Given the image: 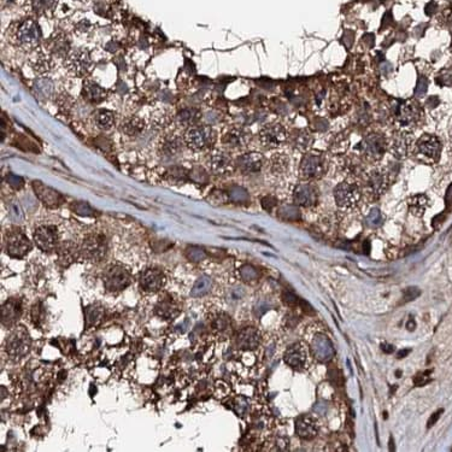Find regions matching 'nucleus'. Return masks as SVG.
<instances>
[{
  "label": "nucleus",
  "instance_id": "6ab92c4d",
  "mask_svg": "<svg viewBox=\"0 0 452 452\" xmlns=\"http://www.w3.org/2000/svg\"><path fill=\"white\" fill-rule=\"evenodd\" d=\"M293 200L298 206H304V208L314 206L319 200V193H317L316 187L310 184L298 185L293 192Z\"/></svg>",
  "mask_w": 452,
  "mask_h": 452
},
{
  "label": "nucleus",
  "instance_id": "37998d69",
  "mask_svg": "<svg viewBox=\"0 0 452 452\" xmlns=\"http://www.w3.org/2000/svg\"><path fill=\"white\" fill-rule=\"evenodd\" d=\"M280 215H281L284 219L291 221H295L300 217L299 210H298L297 206L293 205H285L284 208L280 210Z\"/></svg>",
  "mask_w": 452,
  "mask_h": 452
},
{
  "label": "nucleus",
  "instance_id": "680f3d73",
  "mask_svg": "<svg viewBox=\"0 0 452 452\" xmlns=\"http://www.w3.org/2000/svg\"><path fill=\"white\" fill-rule=\"evenodd\" d=\"M409 354H410V350H406V349L400 350V351H398V352H397V357H398V358H399V359H402V358H404L405 356H408Z\"/></svg>",
  "mask_w": 452,
  "mask_h": 452
},
{
  "label": "nucleus",
  "instance_id": "0eeeda50",
  "mask_svg": "<svg viewBox=\"0 0 452 452\" xmlns=\"http://www.w3.org/2000/svg\"><path fill=\"white\" fill-rule=\"evenodd\" d=\"M223 149L228 152H239L247 147L250 142L249 131L244 128L233 127L229 128L221 138Z\"/></svg>",
  "mask_w": 452,
  "mask_h": 452
},
{
  "label": "nucleus",
  "instance_id": "f8f14e48",
  "mask_svg": "<svg viewBox=\"0 0 452 452\" xmlns=\"http://www.w3.org/2000/svg\"><path fill=\"white\" fill-rule=\"evenodd\" d=\"M300 175L303 179H317L324 173L323 158L315 152H308L300 162Z\"/></svg>",
  "mask_w": 452,
  "mask_h": 452
},
{
  "label": "nucleus",
  "instance_id": "2eb2a0df",
  "mask_svg": "<svg viewBox=\"0 0 452 452\" xmlns=\"http://www.w3.org/2000/svg\"><path fill=\"white\" fill-rule=\"evenodd\" d=\"M311 352L314 357L320 362H328L333 358L335 351L332 341L324 334H317L311 341Z\"/></svg>",
  "mask_w": 452,
  "mask_h": 452
},
{
  "label": "nucleus",
  "instance_id": "864d4df0",
  "mask_svg": "<svg viewBox=\"0 0 452 452\" xmlns=\"http://www.w3.org/2000/svg\"><path fill=\"white\" fill-rule=\"evenodd\" d=\"M234 410L236 411L238 415H244L245 411L247 410V403L244 398H238L234 400Z\"/></svg>",
  "mask_w": 452,
  "mask_h": 452
},
{
  "label": "nucleus",
  "instance_id": "bf43d9fd",
  "mask_svg": "<svg viewBox=\"0 0 452 452\" xmlns=\"http://www.w3.org/2000/svg\"><path fill=\"white\" fill-rule=\"evenodd\" d=\"M446 204L449 206H452V185L450 186L448 191V194H446Z\"/></svg>",
  "mask_w": 452,
  "mask_h": 452
},
{
  "label": "nucleus",
  "instance_id": "f257e3e1",
  "mask_svg": "<svg viewBox=\"0 0 452 452\" xmlns=\"http://www.w3.org/2000/svg\"><path fill=\"white\" fill-rule=\"evenodd\" d=\"M217 139V134L211 126L194 125L185 130V145L195 152L211 151Z\"/></svg>",
  "mask_w": 452,
  "mask_h": 452
},
{
  "label": "nucleus",
  "instance_id": "7ed1b4c3",
  "mask_svg": "<svg viewBox=\"0 0 452 452\" xmlns=\"http://www.w3.org/2000/svg\"><path fill=\"white\" fill-rule=\"evenodd\" d=\"M41 39L40 28L34 21H26L18 27L16 33V42L22 50L32 51L39 45Z\"/></svg>",
  "mask_w": 452,
  "mask_h": 452
},
{
  "label": "nucleus",
  "instance_id": "7c9ffc66",
  "mask_svg": "<svg viewBox=\"0 0 452 452\" xmlns=\"http://www.w3.org/2000/svg\"><path fill=\"white\" fill-rule=\"evenodd\" d=\"M411 141H413V139L405 131L397 134L393 142H392V152H393L395 157L404 158L408 155L409 150H410Z\"/></svg>",
  "mask_w": 452,
  "mask_h": 452
},
{
  "label": "nucleus",
  "instance_id": "f03ea898",
  "mask_svg": "<svg viewBox=\"0 0 452 452\" xmlns=\"http://www.w3.org/2000/svg\"><path fill=\"white\" fill-rule=\"evenodd\" d=\"M64 66L69 75L74 77L87 76L93 68V61L91 53L85 48H77L71 51L65 57Z\"/></svg>",
  "mask_w": 452,
  "mask_h": 452
},
{
  "label": "nucleus",
  "instance_id": "c9c22d12",
  "mask_svg": "<svg viewBox=\"0 0 452 452\" xmlns=\"http://www.w3.org/2000/svg\"><path fill=\"white\" fill-rule=\"evenodd\" d=\"M104 317V309L99 305H92L88 306L86 309L85 319H86V325L88 328L94 327V325L99 324L101 322Z\"/></svg>",
  "mask_w": 452,
  "mask_h": 452
},
{
  "label": "nucleus",
  "instance_id": "6e6d98bb",
  "mask_svg": "<svg viewBox=\"0 0 452 452\" xmlns=\"http://www.w3.org/2000/svg\"><path fill=\"white\" fill-rule=\"evenodd\" d=\"M443 413H444V409H440V410L435 411L434 414H432V416H430V418H429L428 422H427V427H428V428H430V427L434 426V424L437 423L438 421H439L441 414H443Z\"/></svg>",
  "mask_w": 452,
  "mask_h": 452
},
{
  "label": "nucleus",
  "instance_id": "8fccbe9b",
  "mask_svg": "<svg viewBox=\"0 0 452 452\" xmlns=\"http://www.w3.org/2000/svg\"><path fill=\"white\" fill-rule=\"evenodd\" d=\"M427 88H428V80H427L424 76H420L418 85H416V88H415V96L416 97L424 96L427 92Z\"/></svg>",
  "mask_w": 452,
  "mask_h": 452
},
{
  "label": "nucleus",
  "instance_id": "09e8293b",
  "mask_svg": "<svg viewBox=\"0 0 452 452\" xmlns=\"http://www.w3.org/2000/svg\"><path fill=\"white\" fill-rule=\"evenodd\" d=\"M421 294V291H420L418 287H408L403 293V298H402V303H409V301H413L414 299L419 297Z\"/></svg>",
  "mask_w": 452,
  "mask_h": 452
},
{
  "label": "nucleus",
  "instance_id": "de8ad7c7",
  "mask_svg": "<svg viewBox=\"0 0 452 452\" xmlns=\"http://www.w3.org/2000/svg\"><path fill=\"white\" fill-rule=\"evenodd\" d=\"M437 82L441 86H452V68L444 69L437 77Z\"/></svg>",
  "mask_w": 452,
  "mask_h": 452
},
{
  "label": "nucleus",
  "instance_id": "393cba45",
  "mask_svg": "<svg viewBox=\"0 0 452 452\" xmlns=\"http://www.w3.org/2000/svg\"><path fill=\"white\" fill-rule=\"evenodd\" d=\"M29 65L37 75H46L55 68V61L51 53L35 52L29 58Z\"/></svg>",
  "mask_w": 452,
  "mask_h": 452
},
{
  "label": "nucleus",
  "instance_id": "0e129e2a",
  "mask_svg": "<svg viewBox=\"0 0 452 452\" xmlns=\"http://www.w3.org/2000/svg\"><path fill=\"white\" fill-rule=\"evenodd\" d=\"M450 50H451V52H452V42H451V47H450Z\"/></svg>",
  "mask_w": 452,
  "mask_h": 452
},
{
  "label": "nucleus",
  "instance_id": "423d86ee",
  "mask_svg": "<svg viewBox=\"0 0 452 452\" xmlns=\"http://www.w3.org/2000/svg\"><path fill=\"white\" fill-rule=\"evenodd\" d=\"M31 349V336L24 327H18L6 340V351L12 357H22Z\"/></svg>",
  "mask_w": 452,
  "mask_h": 452
},
{
  "label": "nucleus",
  "instance_id": "13d9d810",
  "mask_svg": "<svg viewBox=\"0 0 452 452\" xmlns=\"http://www.w3.org/2000/svg\"><path fill=\"white\" fill-rule=\"evenodd\" d=\"M381 350H383L385 354H392V352H394L393 345H391V344H387V343L381 344Z\"/></svg>",
  "mask_w": 452,
  "mask_h": 452
},
{
  "label": "nucleus",
  "instance_id": "49530a36",
  "mask_svg": "<svg viewBox=\"0 0 452 452\" xmlns=\"http://www.w3.org/2000/svg\"><path fill=\"white\" fill-rule=\"evenodd\" d=\"M430 373H432V370H426L421 371L418 375H415V378H414V384H415V386L422 387L424 386V385L429 384L430 380H432V379H430Z\"/></svg>",
  "mask_w": 452,
  "mask_h": 452
},
{
  "label": "nucleus",
  "instance_id": "9b49d317",
  "mask_svg": "<svg viewBox=\"0 0 452 452\" xmlns=\"http://www.w3.org/2000/svg\"><path fill=\"white\" fill-rule=\"evenodd\" d=\"M80 250L87 259L100 260L106 254V240L101 234H91L83 240Z\"/></svg>",
  "mask_w": 452,
  "mask_h": 452
},
{
  "label": "nucleus",
  "instance_id": "f3484780",
  "mask_svg": "<svg viewBox=\"0 0 452 452\" xmlns=\"http://www.w3.org/2000/svg\"><path fill=\"white\" fill-rule=\"evenodd\" d=\"M421 107L418 101L409 100L397 105V120L400 125L411 126L421 117Z\"/></svg>",
  "mask_w": 452,
  "mask_h": 452
},
{
  "label": "nucleus",
  "instance_id": "412c9836",
  "mask_svg": "<svg viewBox=\"0 0 452 452\" xmlns=\"http://www.w3.org/2000/svg\"><path fill=\"white\" fill-rule=\"evenodd\" d=\"M387 184H388L387 174L383 170L375 169L368 174L367 180H365V188L373 197H380L386 191Z\"/></svg>",
  "mask_w": 452,
  "mask_h": 452
},
{
  "label": "nucleus",
  "instance_id": "ddd939ff",
  "mask_svg": "<svg viewBox=\"0 0 452 452\" xmlns=\"http://www.w3.org/2000/svg\"><path fill=\"white\" fill-rule=\"evenodd\" d=\"M6 249L7 254L12 257L21 258L28 254L29 250L32 249V244L29 239L22 232H11L6 236Z\"/></svg>",
  "mask_w": 452,
  "mask_h": 452
},
{
  "label": "nucleus",
  "instance_id": "4468645a",
  "mask_svg": "<svg viewBox=\"0 0 452 452\" xmlns=\"http://www.w3.org/2000/svg\"><path fill=\"white\" fill-rule=\"evenodd\" d=\"M34 240L40 250L45 252H50L57 246V229L51 226H42L35 229Z\"/></svg>",
  "mask_w": 452,
  "mask_h": 452
},
{
  "label": "nucleus",
  "instance_id": "4d7b16f0",
  "mask_svg": "<svg viewBox=\"0 0 452 452\" xmlns=\"http://www.w3.org/2000/svg\"><path fill=\"white\" fill-rule=\"evenodd\" d=\"M275 204H276V199L273 197H265L262 200V205L265 210H271L274 206H275Z\"/></svg>",
  "mask_w": 452,
  "mask_h": 452
},
{
  "label": "nucleus",
  "instance_id": "20e7f679",
  "mask_svg": "<svg viewBox=\"0 0 452 452\" xmlns=\"http://www.w3.org/2000/svg\"><path fill=\"white\" fill-rule=\"evenodd\" d=\"M334 198L338 206L343 209H352L359 203L360 190L358 185L345 181L338 185L334 190Z\"/></svg>",
  "mask_w": 452,
  "mask_h": 452
},
{
  "label": "nucleus",
  "instance_id": "dca6fc26",
  "mask_svg": "<svg viewBox=\"0 0 452 452\" xmlns=\"http://www.w3.org/2000/svg\"><path fill=\"white\" fill-rule=\"evenodd\" d=\"M264 157L259 152H245L236 158L235 165L243 174H255L262 169Z\"/></svg>",
  "mask_w": 452,
  "mask_h": 452
},
{
  "label": "nucleus",
  "instance_id": "a211bd4d",
  "mask_svg": "<svg viewBox=\"0 0 452 452\" xmlns=\"http://www.w3.org/2000/svg\"><path fill=\"white\" fill-rule=\"evenodd\" d=\"M418 152L421 156H423L427 160L435 162L439 160L440 157V151H441V144L440 140L434 135H426L421 136L418 141Z\"/></svg>",
  "mask_w": 452,
  "mask_h": 452
},
{
  "label": "nucleus",
  "instance_id": "a19ab883",
  "mask_svg": "<svg viewBox=\"0 0 452 452\" xmlns=\"http://www.w3.org/2000/svg\"><path fill=\"white\" fill-rule=\"evenodd\" d=\"M384 223V216L379 209H373L367 216V225L371 228L380 227Z\"/></svg>",
  "mask_w": 452,
  "mask_h": 452
},
{
  "label": "nucleus",
  "instance_id": "79ce46f5",
  "mask_svg": "<svg viewBox=\"0 0 452 452\" xmlns=\"http://www.w3.org/2000/svg\"><path fill=\"white\" fill-rule=\"evenodd\" d=\"M214 328L219 333H226L230 328V320L227 315H220L214 321Z\"/></svg>",
  "mask_w": 452,
  "mask_h": 452
},
{
  "label": "nucleus",
  "instance_id": "e2e57ef3",
  "mask_svg": "<svg viewBox=\"0 0 452 452\" xmlns=\"http://www.w3.org/2000/svg\"><path fill=\"white\" fill-rule=\"evenodd\" d=\"M389 450L394 451V443H393V438H389Z\"/></svg>",
  "mask_w": 452,
  "mask_h": 452
},
{
  "label": "nucleus",
  "instance_id": "5fc2aeb1",
  "mask_svg": "<svg viewBox=\"0 0 452 452\" xmlns=\"http://www.w3.org/2000/svg\"><path fill=\"white\" fill-rule=\"evenodd\" d=\"M74 105V99L69 96L68 93L64 94L63 99H59V107L64 110H70Z\"/></svg>",
  "mask_w": 452,
  "mask_h": 452
},
{
  "label": "nucleus",
  "instance_id": "39448f33",
  "mask_svg": "<svg viewBox=\"0 0 452 452\" xmlns=\"http://www.w3.org/2000/svg\"><path fill=\"white\" fill-rule=\"evenodd\" d=\"M206 165L214 174L227 175L232 173L235 163L228 151L211 150L206 156Z\"/></svg>",
  "mask_w": 452,
  "mask_h": 452
},
{
  "label": "nucleus",
  "instance_id": "3c124183",
  "mask_svg": "<svg viewBox=\"0 0 452 452\" xmlns=\"http://www.w3.org/2000/svg\"><path fill=\"white\" fill-rule=\"evenodd\" d=\"M282 299H284L285 303L290 306L300 305L301 304V299H299L297 295H294L291 292H284V294H282Z\"/></svg>",
  "mask_w": 452,
  "mask_h": 452
},
{
  "label": "nucleus",
  "instance_id": "6e6552de",
  "mask_svg": "<svg viewBox=\"0 0 452 452\" xmlns=\"http://www.w3.org/2000/svg\"><path fill=\"white\" fill-rule=\"evenodd\" d=\"M130 274L127 269L120 265L111 267L105 273L104 285L109 292H121L130 285Z\"/></svg>",
  "mask_w": 452,
  "mask_h": 452
},
{
  "label": "nucleus",
  "instance_id": "f704fd0d",
  "mask_svg": "<svg viewBox=\"0 0 452 452\" xmlns=\"http://www.w3.org/2000/svg\"><path fill=\"white\" fill-rule=\"evenodd\" d=\"M428 198L424 194H416L409 199V210L415 216H422L428 208Z\"/></svg>",
  "mask_w": 452,
  "mask_h": 452
},
{
  "label": "nucleus",
  "instance_id": "bb28decb",
  "mask_svg": "<svg viewBox=\"0 0 452 452\" xmlns=\"http://www.w3.org/2000/svg\"><path fill=\"white\" fill-rule=\"evenodd\" d=\"M260 343L259 332L254 327L244 328L236 336V345L241 350H255Z\"/></svg>",
  "mask_w": 452,
  "mask_h": 452
},
{
  "label": "nucleus",
  "instance_id": "cd10ccee",
  "mask_svg": "<svg viewBox=\"0 0 452 452\" xmlns=\"http://www.w3.org/2000/svg\"><path fill=\"white\" fill-rule=\"evenodd\" d=\"M146 128V123L142 118L138 116H129L122 121L120 126V130L129 138H136L141 135Z\"/></svg>",
  "mask_w": 452,
  "mask_h": 452
},
{
  "label": "nucleus",
  "instance_id": "b1692460",
  "mask_svg": "<svg viewBox=\"0 0 452 452\" xmlns=\"http://www.w3.org/2000/svg\"><path fill=\"white\" fill-rule=\"evenodd\" d=\"M295 432L298 437L304 440H311L319 433V424L316 420L309 415H303L295 421Z\"/></svg>",
  "mask_w": 452,
  "mask_h": 452
},
{
  "label": "nucleus",
  "instance_id": "aec40b11",
  "mask_svg": "<svg viewBox=\"0 0 452 452\" xmlns=\"http://www.w3.org/2000/svg\"><path fill=\"white\" fill-rule=\"evenodd\" d=\"M175 122V115L168 106H157L150 115V125L156 130H165Z\"/></svg>",
  "mask_w": 452,
  "mask_h": 452
},
{
  "label": "nucleus",
  "instance_id": "9d476101",
  "mask_svg": "<svg viewBox=\"0 0 452 452\" xmlns=\"http://www.w3.org/2000/svg\"><path fill=\"white\" fill-rule=\"evenodd\" d=\"M259 140L263 146L274 149L287 140V130L280 123H269L260 129Z\"/></svg>",
  "mask_w": 452,
  "mask_h": 452
},
{
  "label": "nucleus",
  "instance_id": "4be33fe9",
  "mask_svg": "<svg viewBox=\"0 0 452 452\" xmlns=\"http://www.w3.org/2000/svg\"><path fill=\"white\" fill-rule=\"evenodd\" d=\"M284 359L291 368L300 370L305 367L306 360H308V354H306V350L303 346V344L295 343L291 345L287 349V351L285 352Z\"/></svg>",
  "mask_w": 452,
  "mask_h": 452
},
{
  "label": "nucleus",
  "instance_id": "c756f323",
  "mask_svg": "<svg viewBox=\"0 0 452 452\" xmlns=\"http://www.w3.org/2000/svg\"><path fill=\"white\" fill-rule=\"evenodd\" d=\"M363 151L370 158H380L385 152V140L379 134H371L362 142Z\"/></svg>",
  "mask_w": 452,
  "mask_h": 452
},
{
  "label": "nucleus",
  "instance_id": "72a5a7b5",
  "mask_svg": "<svg viewBox=\"0 0 452 452\" xmlns=\"http://www.w3.org/2000/svg\"><path fill=\"white\" fill-rule=\"evenodd\" d=\"M289 165L290 160L286 155H284V153L274 155L273 157L270 158V161H269V169H270L271 173L275 175H281L286 173L287 169H289Z\"/></svg>",
  "mask_w": 452,
  "mask_h": 452
},
{
  "label": "nucleus",
  "instance_id": "58836bf2",
  "mask_svg": "<svg viewBox=\"0 0 452 452\" xmlns=\"http://www.w3.org/2000/svg\"><path fill=\"white\" fill-rule=\"evenodd\" d=\"M211 285L212 281L209 276H200V278L195 281L191 294H192V297H201V295L206 294V293L209 292L210 289H211Z\"/></svg>",
  "mask_w": 452,
  "mask_h": 452
},
{
  "label": "nucleus",
  "instance_id": "2f4dec72",
  "mask_svg": "<svg viewBox=\"0 0 452 452\" xmlns=\"http://www.w3.org/2000/svg\"><path fill=\"white\" fill-rule=\"evenodd\" d=\"M199 114L197 110L194 109H187L181 111L180 114L175 115V122L180 128L188 129L192 126L198 125Z\"/></svg>",
  "mask_w": 452,
  "mask_h": 452
},
{
  "label": "nucleus",
  "instance_id": "1a4fd4ad",
  "mask_svg": "<svg viewBox=\"0 0 452 452\" xmlns=\"http://www.w3.org/2000/svg\"><path fill=\"white\" fill-rule=\"evenodd\" d=\"M185 140L177 133H164L158 140L157 152L162 158H171L179 156L184 149Z\"/></svg>",
  "mask_w": 452,
  "mask_h": 452
},
{
  "label": "nucleus",
  "instance_id": "4c0bfd02",
  "mask_svg": "<svg viewBox=\"0 0 452 452\" xmlns=\"http://www.w3.org/2000/svg\"><path fill=\"white\" fill-rule=\"evenodd\" d=\"M313 144V136L305 130H298L293 135V145L297 150L306 151Z\"/></svg>",
  "mask_w": 452,
  "mask_h": 452
},
{
  "label": "nucleus",
  "instance_id": "052dcab7",
  "mask_svg": "<svg viewBox=\"0 0 452 452\" xmlns=\"http://www.w3.org/2000/svg\"><path fill=\"white\" fill-rule=\"evenodd\" d=\"M416 328V322L414 321V319L413 317H411L410 320H409L408 322H406V329H409V330H414Z\"/></svg>",
  "mask_w": 452,
  "mask_h": 452
},
{
  "label": "nucleus",
  "instance_id": "a878e982",
  "mask_svg": "<svg viewBox=\"0 0 452 452\" xmlns=\"http://www.w3.org/2000/svg\"><path fill=\"white\" fill-rule=\"evenodd\" d=\"M140 285L146 292H156L161 290L164 285V275L157 269H149L144 271L140 278Z\"/></svg>",
  "mask_w": 452,
  "mask_h": 452
},
{
  "label": "nucleus",
  "instance_id": "473e14b6",
  "mask_svg": "<svg viewBox=\"0 0 452 452\" xmlns=\"http://www.w3.org/2000/svg\"><path fill=\"white\" fill-rule=\"evenodd\" d=\"M93 122L101 130H107L114 126L115 117L111 111L106 109L97 110L93 114Z\"/></svg>",
  "mask_w": 452,
  "mask_h": 452
},
{
  "label": "nucleus",
  "instance_id": "e433bc0d",
  "mask_svg": "<svg viewBox=\"0 0 452 452\" xmlns=\"http://www.w3.org/2000/svg\"><path fill=\"white\" fill-rule=\"evenodd\" d=\"M156 313L163 319H173L179 314V308L171 300H161L156 306Z\"/></svg>",
  "mask_w": 452,
  "mask_h": 452
},
{
  "label": "nucleus",
  "instance_id": "5701e85b",
  "mask_svg": "<svg viewBox=\"0 0 452 452\" xmlns=\"http://www.w3.org/2000/svg\"><path fill=\"white\" fill-rule=\"evenodd\" d=\"M82 97L87 103L100 104L106 99L107 91L93 80L86 79L82 86Z\"/></svg>",
  "mask_w": 452,
  "mask_h": 452
},
{
  "label": "nucleus",
  "instance_id": "c03bdc74",
  "mask_svg": "<svg viewBox=\"0 0 452 452\" xmlns=\"http://www.w3.org/2000/svg\"><path fill=\"white\" fill-rule=\"evenodd\" d=\"M77 251V247L72 243H65L61 247V258H64V260H70L75 257V254Z\"/></svg>",
  "mask_w": 452,
  "mask_h": 452
},
{
  "label": "nucleus",
  "instance_id": "c85d7f7f",
  "mask_svg": "<svg viewBox=\"0 0 452 452\" xmlns=\"http://www.w3.org/2000/svg\"><path fill=\"white\" fill-rule=\"evenodd\" d=\"M21 313H22V306L21 301L17 299L7 300L1 308V321L4 325H12L17 322L20 319Z\"/></svg>",
  "mask_w": 452,
  "mask_h": 452
},
{
  "label": "nucleus",
  "instance_id": "603ef678",
  "mask_svg": "<svg viewBox=\"0 0 452 452\" xmlns=\"http://www.w3.org/2000/svg\"><path fill=\"white\" fill-rule=\"evenodd\" d=\"M32 317H33V321L36 324H39L44 320V309L41 308V304L34 305L33 311H32Z\"/></svg>",
  "mask_w": 452,
  "mask_h": 452
},
{
  "label": "nucleus",
  "instance_id": "ea45409f",
  "mask_svg": "<svg viewBox=\"0 0 452 452\" xmlns=\"http://www.w3.org/2000/svg\"><path fill=\"white\" fill-rule=\"evenodd\" d=\"M240 278L245 282H252L259 278V274H258L257 269L255 267L250 264H245L240 269Z\"/></svg>",
  "mask_w": 452,
  "mask_h": 452
},
{
  "label": "nucleus",
  "instance_id": "a18cd8bd",
  "mask_svg": "<svg viewBox=\"0 0 452 452\" xmlns=\"http://www.w3.org/2000/svg\"><path fill=\"white\" fill-rule=\"evenodd\" d=\"M186 256H187V258L191 262L198 263L205 258V252H204V250L199 249V247H191V249L187 250Z\"/></svg>",
  "mask_w": 452,
  "mask_h": 452
}]
</instances>
